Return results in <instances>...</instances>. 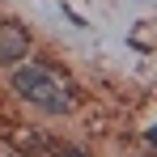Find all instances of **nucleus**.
<instances>
[{
    "instance_id": "1",
    "label": "nucleus",
    "mask_w": 157,
    "mask_h": 157,
    "mask_svg": "<svg viewBox=\"0 0 157 157\" xmlns=\"http://www.w3.org/2000/svg\"><path fill=\"white\" fill-rule=\"evenodd\" d=\"M13 89H17L26 102H34L38 110H47V115H68V110H72L68 85L55 77L51 68H43V64H17Z\"/></svg>"
},
{
    "instance_id": "2",
    "label": "nucleus",
    "mask_w": 157,
    "mask_h": 157,
    "mask_svg": "<svg viewBox=\"0 0 157 157\" xmlns=\"http://www.w3.org/2000/svg\"><path fill=\"white\" fill-rule=\"evenodd\" d=\"M30 55V34L17 21H0V64H21Z\"/></svg>"
},
{
    "instance_id": "3",
    "label": "nucleus",
    "mask_w": 157,
    "mask_h": 157,
    "mask_svg": "<svg viewBox=\"0 0 157 157\" xmlns=\"http://www.w3.org/2000/svg\"><path fill=\"white\" fill-rule=\"evenodd\" d=\"M55 157H89V153H81V149H59Z\"/></svg>"
},
{
    "instance_id": "4",
    "label": "nucleus",
    "mask_w": 157,
    "mask_h": 157,
    "mask_svg": "<svg viewBox=\"0 0 157 157\" xmlns=\"http://www.w3.org/2000/svg\"><path fill=\"white\" fill-rule=\"evenodd\" d=\"M153 144H157V128H153Z\"/></svg>"
}]
</instances>
